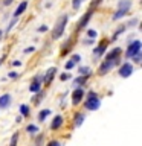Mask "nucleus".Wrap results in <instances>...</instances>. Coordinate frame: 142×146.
<instances>
[{"label": "nucleus", "mask_w": 142, "mask_h": 146, "mask_svg": "<svg viewBox=\"0 0 142 146\" xmlns=\"http://www.w3.org/2000/svg\"><path fill=\"white\" fill-rule=\"evenodd\" d=\"M67 21H69V15H66V14L61 15L57 20V23H55V26H54V29H52V38L54 40H58V38H61V36H63Z\"/></svg>", "instance_id": "f257e3e1"}, {"label": "nucleus", "mask_w": 142, "mask_h": 146, "mask_svg": "<svg viewBox=\"0 0 142 146\" xmlns=\"http://www.w3.org/2000/svg\"><path fill=\"white\" fill-rule=\"evenodd\" d=\"M84 107H86V110H89V111H96V110L101 107V100H99L98 94H96L95 91H89V93H87V98L84 100Z\"/></svg>", "instance_id": "f03ea898"}, {"label": "nucleus", "mask_w": 142, "mask_h": 146, "mask_svg": "<svg viewBox=\"0 0 142 146\" xmlns=\"http://www.w3.org/2000/svg\"><path fill=\"white\" fill-rule=\"evenodd\" d=\"M141 47H142L141 41L139 40H135L130 46H128V49H127V52H125V56L127 58H133L135 55L141 53Z\"/></svg>", "instance_id": "7ed1b4c3"}, {"label": "nucleus", "mask_w": 142, "mask_h": 146, "mask_svg": "<svg viewBox=\"0 0 142 146\" xmlns=\"http://www.w3.org/2000/svg\"><path fill=\"white\" fill-rule=\"evenodd\" d=\"M57 73H58L57 67H49L48 70H46V73H43V82H41V84H43V85H49L50 82L54 81V78H55Z\"/></svg>", "instance_id": "20e7f679"}, {"label": "nucleus", "mask_w": 142, "mask_h": 146, "mask_svg": "<svg viewBox=\"0 0 142 146\" xmlns=\"http://www.w3.org/2000/svg\"><path fill=\"white\" fill-rule=\"evenodd\" d=\"M118 62H119V59H115V61H104V62L99 66L98 73H99V75H105V73H109Z\"/></svg>", "instance_id": "39448f33"}, {"label": "nucleus", "mask_w": 142, "mask_h": 146, "mask_svg": "<svg viewBox=\"0 0 142 146\" xmlns=\"http://www.w3.org/2000/svg\"><path fill=\"white\" fill-rule=\"evenodd\" d=\"M92 15H93V11H92V9H89V11H87L84 15L81 17V20L78 21V25H76V29L78 31H82L84 29V27L89 25V21H90V18H92Z\"/></svg>", "instance_id": "423d86ee"}, {"label": "nucleus", "mask_w": 142, "mask_h": 146, "mask_svg": "<svg viewBox=\"0 0 142 146\" xmlns=\"http://www.w3.org/2000/svg\"><path fill=\"white\" fill-rule=\"evenodd\" d=\"M82 99H84V90H82V87L73 90V93H72V104L73 105H80Z\"/></svg>", "instance_id": "0eeeda50"}, {"label": "nucleus", "mask_w": 142, "mask_h": 146, "mask_svg": "<svg viewBox=\"0 0 142 146\" xmlns=\"http://www.w3.org/2000/svg\"><path fill=\"white\" fill-rule=\"evenodd\" d=\"M119 76L121 78H128V76H131V73H133V66L130 62H124L121 67H119Z\"/></svg>", "instance_id": "6e6552de"}, {"label": "nucleus", "mask_w": 142, "mask_h": 146, "mask_svg": "<svg viewBox=\"0 0 142 146\" xmlns=\"http://www.w3.org/2000/svg\"><path fill=\"white\" fill-rule=\"evenodd\" d=\"M119 56H121V49L115 47L105 55V61H115V59H119Z\"/></svg>", "instance_id": "1a4fd4ad"}, {"label": "nucleus", "mask_w": 142, "mask_h": 146, "mask_svg": "<svg viewBox=\"0 0 142 146\" xmlns=\"http://www.w3.org/2000/svg\"><path fill=\"white\" fill-rule=\"evenodd\" d=\"M105 49H107V41H101V43L93 49L95 56H101V55H104L105 53Z\"/></svg>", "instance_id": "9d476101"}, {"label": "nucleus", "mask_w": 142, "mask_h": 146, "mask_svg": "<svg viewBox=\"0 0 142 146\" xmlns=\"http://www.w3.org/2000/svg\"><path fill=\"white\" fill-rule=\"evenodd\" d=\"M63 125V116H60V114H57V116L54 117L52 123H50V129H60Z\"/></svg>", "instance_id": "9b49d317"}, {"label": "nucleus", "mask_w": 142, "mask_h": 146, "mask_svg": "<svg viewBox=\"0 0 142 146\" xmlns=\"http://www.w3.org/2000/svg\"><path fill=\"white\" fill-rule=\"evenodd\" d=\"M11 105V94H2L0 96V108H8Z\"/></svg>", "instance_id": "f8f14e48"}, {"label": "nucleus", "mask_w": 142, "mask_h": 146, "mask_svg": "<svg viewBox=\"0 0 142 146\" xmlns=\"http://www.w3.org/2000/svg\"><path fill=\"white\" fill-rule=\"evenodd\" d=\"M26 8H27V2H26V0H25V2H21L20 5H18V6H17V9H15V12H14V17H20L21 15V14L23 12H25L26 11Z\"/></svg>", "instance_id": "ddd939ff"}, {"label": "nucleus", "mask_w": 142, "mask_h": 146, "mask_svg": "<svg viewBox=\"0 0 142 146\" xmlns=\"http://www.w3.org/2000/svg\"><path fill=\"white\" fill-rule=\"evenodd\" d=\"M87 79H89V76H81V75H80L76 79H73V85H75L76 88H80V87H82V85L87 82Z\"/></svg>", "instance_id": "4468645a"}, {"label": "nucleus", "mask_w": 142, "mask_h": 146, "mask_svg": "<svg viewBox=\"0 0 142 146\" xmlns=\"http://www.w3.org/2000/svg\"><path fill=\"white\" fill-rule=\"evenodd\" d=\"M131 8V0H121L118 3V9H124V11H130Z\"/></svg>", "instance_id": "2eb2a0df"}, {"label": "nucleus", "mask_w": 142, "mask_h": 146, "mask_svg": "<svg viewBox=\"0 0 142 146\" xmlns=\"http://www.w3.org/2000/svg\"><path fill=\"white\" fill-rule=\"evenodd\" d=\"M73 122H75L73 125H75L76 128H78V126H81V125H82V122H84V114L76 113V114H75V119H73Z\"/></svg>", "instance_id": "dca6fc26"}, {"label": "nucleus", "mask_w": 142, "mask_h": 146, "mask_svg": "<svg viewBox=\"0 0 142 146\" xmlns=\"http://www.w3.org/2000/svg\"><path fill=\"white\" fill-rule=\"evenodd\" d=\"M78 72H80V75H81V76H90V75H92L90 67H87V66H81Z\"/></svg>", "instance_id": "f3484780"}, {"label": "nucleus", "mask_w": 142, "mask_h": 146, "mask_svg": "<svg viewBox=\"0 0 142 146\" xmlns=\"http://www.w3.org/2000/svg\"><path fill=\"white\" fill-rule=\"evenodd\" d=\"M40 90H41V84H38V82H31V85H29L31 93H38Z\"/></svg>", "instance_id": "a211bd4d"}, {"label": "nucleus", "mask_w": 142, "mask_h": 146, "mask_svg": "<svg viewBox=\"0 0 142 146\" xmlns=\"http://www.w3.org/2000/svg\"><path fill=\"white\" fill-rule=\"evenodd\" d=\"M20 113H21V117H27L29 116V107L26 104L20 105Z\"/></svg>", "instance_id": "6ab92c4d"}, {"label": "nucleus", "mask_w": 142, "mask_h": 146, "mask_svg": "<svg viewBox=\"0 0 142 146\" xmlns=\"http://www.w3.org/2000/svg\"><path fill=\"white\" fill-rule=\"evenodd\" d=\"M50 114V110H43V111H40V114H38V120L40 122H43L46 117H48Z\"/></svg>", "instance_id": "aec40b11"}, {"label": "nucleus", "mask_w": 142, "mask_h": 146, "mask_svg": "<svg viewBox=\"0 0 142 146\" xmlns=\"http://www.w3.org/2000/svg\"><path fill=\"white\" fill-rule=\"evenodd\" d=\"M17 141H18V132H14L11 137V141H9V146H17Z\"/></svg>", "instance_id": "412c9836"}, {"label": "nucleus", "mask_w": 142, "mask_h": 146, "mask_svg": "<svg viewBox=\"0 0 142 146\" xmlns=\"http://www.w3.org/2000/svg\"><path fill=\"white\" fill-rule=\"evenodd\" d=\"M124 31H125V26H121V27H119V29H118V31L113 34V36H112V41H115V40H116V38H118V35H119V34H122Z\"/></svg>", "instance_id": "4be33fe9"}, {"label": "nucleus", "mask_w": 142, "mask_h": 146, "mask_svg": "<svg viewBox=\"0 0 142 146\" xmlns=\"http://www.w3.org/2000/svg\"><path fill=\"white\" fill-rule=\"evenodd\" d=\"M26 131L31 132V134H32V132L35 134V132H38V126H35V125H27V126H26Z\"/></svg>", "instance_id": "5701e85b"}, {"label": "nucleus", "mask_w": 142, "mask_h": 146, "mask_svg": "<svg viewBox=\"0 0 142 146\" xmlns=\"http://www.w3.org/2000/svg\"><path fill=\"white\" fill-rule=\"evenodd\" d=\"M70 61H72L73 64H76V62H80V61H81V55H78V53H75V55H72V58H70Z\"/></svg>", "instance_id": "b1692460"}, {"label": "nucleus", "mask_w": 142, "mask_h": 146, "mask_svg": "<svg viewBox=\"0 0 142 146\" xmlns=\"http://www.w3.org/2000/svg\"><path fill=\"white\" fill-rule=\"evenodd\" d=\"M87 35H89V38H90V40H95L98 34H96V31H93V29H89V31H87Z\"/></svg>", "instance_id": "393cba45"}, {"label": "nucleus", "mask_w": 142, "mask_h": 146, "mask_svg": "<svg viewBox=\"0 0 142 146\" xmlns=\"http://www.w3.org/2000/svg\"><path fill=\"white\" fill-rule=\"evenodd\" d=\"M81 3H82V0H73V2H72V6H73V9H80Z\"/></svg>", "instance_id": "a878e982"}, {"label": "nucleus", "mask_w": 142, "mask_h": 146, "mask_svg": "<svg viewBox=\"0 0 142 146\" xmlns=\"http://www.w3.org/2000/svg\"><path fill=\"white\" fill-rule=\"evenodd\" d=\"M15 23H17V18H14V20L8 25V27H6V34H8V32H11V29H12L14 26H15Z\"/></svg>", "instance_id": "bb28decb"}, {"label": "nucleus", "mask_w": 142, "mask_h": 146, "mask_svg": "<svg viewBox=\"0 0 142 146\" xmlns=\"http://www.w3.org/2000/svg\"><path fill=\"white\" fill-rule=\"evenodd\" d=\"M43 94H44V93H43V91H41V90H40V91H38V94H37V96H35V99H34V102H35V104H40V100H41V98H43Z\"/></svg>", "instance_id": "cd10ccee"}, {"label": "nucleus", "mask_w": 142, "mask_h": 146, "mask_svg": "<svg viewBox=\"0 0 142 146\" xmlns=\"http://www.w3.org/2000/svg\"><path fill=\"white\" fill-rule=\"evenodd\" d=\"M64 67H66V70H72V68L75 67V64H73V62L70 61V59H69V61L66 62V66H64Z\"/></svg>", "instance_id": "c85d7f7f"}, {"label": "nucleus", "mask_w": 142, "mask_h": 146, "mask_svg": "<svg viewBox=\"0 0 142 146\" xmlns=\"http://www.w3.org/2000/svg\"><path fill=\"white\" fill-rule=\"evenodd\" d=\"M69 78H70V75H69V73H63V75L60 76V79H61V81H67Z\"/></svg>", "instance_id": "c756f323"}, {"label": "nucleus", "mask_w": 142, "mask_h": 146, "mask_svg": "<svg viewBox=\"0 0 142 146\" xmlns=\"http://www.w3.org/2000/svg\"><path fill=\"white\" fill-rule=\"evenodd\" d=\"M41 140H43V135H38V137H37V141H35V146H41Z\"/></svg>", "instance_id": "7c9ffc66"}, {"label": "nucleus", "mask_w": 142, "mask_h": 146, "mask_svg": "<svg viewBox=\"0 0 142 146\" xmlns=\"http://www.w3.org/2000/svg\"><path fill=\"white\" fill-rule=\"evenodd\" d=\"M48 146H61V143H60V141H57V140H52Z\"/></svg>", "instance_id": "2f4dec72"}, {"label": "nucleus", "mask_w": 142, "mask_h": 146, "mask_svg": "<svg viewBox=\"0 0 142 146\" xmlns=\"http://www.w3.org/2000/svg\"><path fill=\"white\" fill-rule=\"evenodd\" d=\"M34 50H35V47H34V46H31V47L25 49V53H31V52H34Z\"/></svg>", "instance_id": "473e14b6"}, {"label": "nucleus", "mask_w": 142, "mask_h": 146, "mask_svg": "<svg viewBox=\"0 0 142 146\" xmlns=\"http://www.w3.org/2000/svg\"><path fill=\"white\" fill-rule=\"evenodd\" d=\"M133 59H135V62H141V53H137L133 56Z\"/></svg>", "instance_id": "72a5a7b5"}, {"label": "nucleus", "mask_w": 142, "mask_h": 146, "mask_svg": "<svg viewBox=\"0 0 142 146\" xmlns=\"http://www.w3.org/2000/svg\"><path fill=\"white\" fill-rule=\"evenodd\" d=\"M8 76H9V78H12V79H14V78H17V76H18V73H17V72H11Z\"/></svg>", "instance_id": "f704fd0d"}, {"label": "nucleus", "mask_w": 142, "mask_h": 146, "mask_svg": "<svg viewBox=\"0 0 142 146\" xmlns=\"http://www.w3.org/2000/svg\"><path fill=\"white\" fill-rule=\"evenodd\" d=\"M46 31H48V26H46V25H44V26H40V27H38V32H46Z\"/></svg>", "instance_id": "c9c22d12"}, {"label": "nucleus", "mask_w": 142, "mask_h": 146, "mask_svg": "<svg viewBox=\"0 0 142 146\" xmlns=\"http://www.w3.org/2000/svg\"><path fill=\"white\" fill-rule=\"evenodd\" d=\"M20 64H21V61H18V59H15V61L12 62V66H14V67H18Z\"/></svg>", "instance_id": "e433bc0d"}, {"label": "nucleus", "mask_w": 142, "mask_h": 146, "mask_svg": "<svg viewBox=\"0 0 142 146\" xmlns=\"http://www.w3.org/2000/svg\"><path fill=\"white\" fill-rule=\"evenodd\" d=\"M12 3V0H3V5L5 6H8V5H11Z\"/></svg>", "instance_id": "4c0bfd02"}, {"label": "nucleus", "mask_w": 142, "mask_h": 146, "mask_svg": "<svg viewBox=\"0 0 142 146\" xmlns=\"http://www.w3.org/2000/svg\"><path fill=\"white\" fill-rule=\"evenodd\" d=\"M21 119H23V117H21V116H18V117H17V119H15V122H17V123H20V122H21Z\"/></svg>", "instance_id": "58836bf2"}, {"label": "nucleus", "mask_w": 142, "mask_h": 146, "mask_svg": "<svg viewBox=\"0 0 142 146\" xmlns=\"http://www.w3.org/2000/svg\"><path fill=\"white\" fill-rule=\"evenodd\" d=\"M3 61H5V58H0V66L3 64Z\"/></svg>", "instance_id": "ea45409f"}, {"label": "nucleus", "mask_w": 142, "mask_h": 146, "mask_svg": "<svg viewBox=\"0 0 142 146\" xmlns=\"http://www.w3.org/2000/svg\"><path fill=\"white\" fill-rule=\"evenodd\" d=\"M2 35H3V32H2V31H0V40H2Z\"/></svg>", "instance_id": "a19ab883"}]
</instances>
